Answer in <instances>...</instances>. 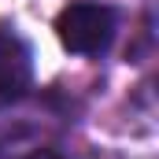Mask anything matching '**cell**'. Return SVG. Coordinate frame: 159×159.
Masks as SVG:
<instances>
[{
	"label": "cell",
	"instance_id": "6da1fadb",
	"mask_svg": "<svg viewBox=\"0 0 159 159\" xmlns=\"http://www.w3.org/2000/svg\"><path fill=\"white\" fill-rule=\"evenodd\" d=\"M115 26H119L115 7L96 4V0L67 4L59 11V19H56V34L63 41V48L78 52V56H100V52H107V44L115 37Z\"/></svg>",
	"mask_w": 159,
	"mask_h": 159
},
{
	"label": "cell",
	"instance_id": "7a4b0ae2",
	"mask_svg": "<svg viewBox=\"0 0 159 159\" xmlns=\"http://www.w3.org/2000/svg\"><path fill=\"white\" fill-rule=\"evenodd\" d=\"M34 81V56L30 44L19 37L15 30H0V107L15 104Z\"/></svg>",
	"mask_w": 159,
	"mask_h": 159
},
{
	"label": "cell",
	"instance_id": "3957f363",
	"mask_svg": "<svg viewBox=\"0 0 159 159\" xmlns=\"http://www.w3.org/2000/svg\"><path fill=\"white\" fill-rule=\"evenodd\" d=\"M34 159H59V156H52V152H41V156H34Z\"/></svg>",
	"mask_w": 159,
	"mask_h": 159
}]
</instances>
